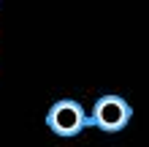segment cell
Masks as SVG:
<instances>
[{"mask_svg":"<svg viewBox=\"0 0 149 147\" xmlns=\"http://www.w3.org/2000/svg\"><path fill=\"white\" fill-rule=\"evenodd\" d=\"M130 117H133V106L122 96H100L90 112V125L106 134H119L122 128H127Z\"/></svg>","mask_w":149,"mask_h":147,"instance_id":"cell-1","label":"cell"},{"mask_svg":"<svg viewBox=\"0 0 149 147\" xmlns=\"http://www.w3.org/2000/svg\"><path fill=\"white\" fill-rule=\"evenodd\" d=\"M46 125L52 128V134L63 136V139H71V136H79L90 125V115L81 109L79 101L63 98V101L52 103V109L46 115Z\"/></svg>","mask_w":149,"mask_h":147,"instance_id":"cell-2","label":"cell"}]
</instances>
